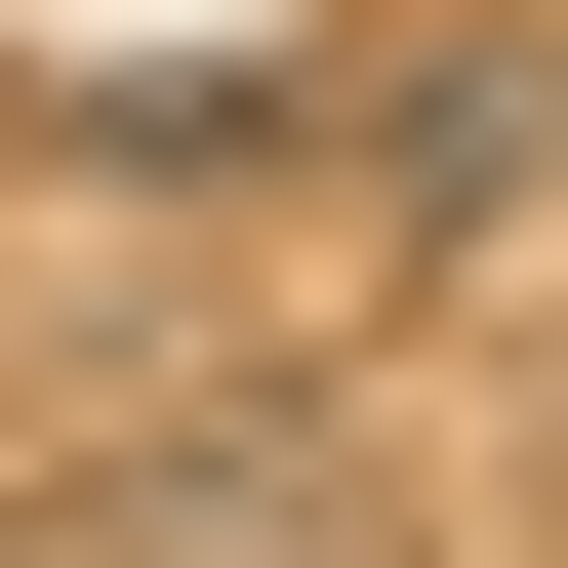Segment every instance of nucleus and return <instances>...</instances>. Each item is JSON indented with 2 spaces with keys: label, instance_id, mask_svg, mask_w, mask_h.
I'll use <instances>...</instances> for the list:
<instances>
[{
  "label": "nucleus",
  "instance_id": "nucleus-1",
  "mask_svg": "<svg viewBox=\"0 0 568 568\" xmlns=\"http://www.w3.org/2000/svg\"><path fill=\"white\" fill-rule=\"evenodd\" d=\"M284 41H325V0H82V82H122V122H244Z\"/></svg>",
  "mask_w": 568,
  "mask_h": 568
},
{
  "label": "nucleus",
  "instance_id": "nucleus-2",
  "mask_svg": "<svg viewBox=\"0 0 568 568\" xmlns=\"http://www.w3.org/2000/svg\"><path fill=\"white\" fill-rule=\"evenodd\" d=\"M122 568H366V528H325V487H244V528H122Z\"/></svg>",
  "mask_w": 568,
  "mask_h": 568
}]
</instances>
